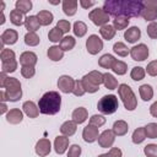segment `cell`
I'll list each match as a JSON object with an SVG mask.
<instances>
[{"instance_id":"cell-1","label":"cell","mask_w":157,"mask_h":157,"mask_svg":"<svg viewBox=\"0 0 157 157\" xmlns=\"http://www.w3.org/2000/svg\"><path fill=\"white\" fill-rule=\"evenodd\" d=\"M144 9L142 1L137 0H107L103 4V10L115 17H139Z\"/></svg>"},{"instance_id":"cell-2","label":"cell","mask_w":157,"mask_h":157,"mask_svg":"<svg viewBox=\"0 0 157 157\" xmlns=\"http://www.w3.org/2000/svg\"><path fill=\"white\" fill-rule=\"evenodd\" d=\"M61 107V96L56 91L45 92L38 102V108L42 114L45 115H54L60 112Z\"/></svg>"},{"instance_id":"cell-3","label":"cell","mask_w":157,"mask_h":157,"mask_svg":"<svg viewBox=\"0 0 157 157\" xmlns=\"http://www.w3.org/2000/svg\"><path fill=\"white\" fill-rule=\"evenodd\" d=\"M117 90H118V96L121 99L125 109L130 112L135 110V108L137 107V98L134 91L131 90V87L126 83H120Z\"/></svg>"},{"instance_id":"cell-4","label":"cell","mask_w":157,"mask_h":157,"mask_svg":"<svg viewBox=\"0 0 157 157\" xmlns=\"http://www.w3.org/2000/svg\"><path fill=\"white\" fill-rule=\"evenodd\" d=\"M118 107H119V102H118V97L115 94H105L97 103L98 110L104 115L115 113Z\"/></svg>"},{"instance_id":"cell-5","label":"cell","mask_w":157,"mask_h":157,"mask_svg":"<svg viewBox=\"0 0 157 157\" xmlns=\"http://www.w3.org/2000/svg\"><path fill=\"white\" fill-rule=\"evenodd\" d=\"M88 18L92 21L93 25H96L98 27H103V26L109 23L110 16L103 10V7H96V9L90 11Z\"/></svg>"},{"instance_id":"cell-6","label":"cell","mask_w":157,"mask_h":157,"mask_svg":"<svg viewBox=\"0 0 157 157\" xmlns=\"http://www.w3.org/2000/svg\"><path fill=\"white\" fill-rule=\"evenodd\" d=\"M144 9L141 12V17L146 21L155 22L157 20V0H146L142 1Z\"/></svg>"},{"instance_id":"cell-7","label":"cell","mask_w":157,"mask_h":157,"mask_svg":"<svg viewBox=\"0 0 157 157\" xmlns=\"http://www.w3.org/2000/svg\"><path fill=\"white\" fill-rule=\"evenodd\" d=\"M150 55L148 47L144 43H140L137 45H134L130 49V56L135 61H145Z\"/></svg>"},{"instance_id":"cell-8","label":"cell","mask_w":157,"mask_h":157,"mask_svg":"<svg viewBox=\"0 0 157 157\" xmlns=\"http://www.w3.org/2000/svg\"><path fill=\"white\" fill-rule=\"evenodd\" d=\"M86 49L91 55H96L103 49V40L97 34H91L86 40Z\"/></svg>"},{"instance_id":"cell-9","label":"cell","mask_w":157,"mask_h":157,"mask_svg":"<svg viewBox=\"0 0 157 157\" xmlns=\"http://www.w3.org/2000/svg\"><path fill=\"white\" fill-rule=\"evenodd\" d=\"M75 86V80L69 75H61L58 78V88L63 93H72Z\"/></svg>"},{"instance_id":"cell-10","label":"cell","mask_w":157,"mask_h":157,"mask_svg":"<svg viewBox=\"0 0 157 157\" xmlns=\"http://www.w3.org/2000/svg\"><path fill=\"white\" fill-rule=\"evenodd\" d=\"M114 141H115V134L113 132V130H109V129L102 131L99 134V136H98V145L102 148L112 147Z\"/></svg>"},{"instance_id":"cell-11","label":"cell","mask_w":157,"mask_h":157,"mask_svg":"<svg viewBox=\"0 0 157 157\" xmlns=\"http://www.w3.org/2000/svg\"><path fill=\"white\" fill-rule=\"evenodd\" d=\"M1 50L4 49V45H12L17 42L18 39V33L17 31L12 29V28H6L2 33H1Z\"/></svg>"},{"instance_id":"cell-12","label":"cell","mask_w":157,"mask_h":157,"mask_svg":"<svg viewBox=\"0 0 157 157\" xmlns=\"http://www.w3.org/2000/svg\"><path fill=\"white\" fill-rule=\"evenodd\" d=\"M98 129L99 128H97L94 125H91V124L86 125L82 130V139L88 144H92V142L97 141L98 136H99V130Z\"/></svg>"},{"instance_id":"cell-13","label":"cell","mask_w":157,"mask_h":157,"mask_svg":"<svg viewBox=\"0 0 157 157\" xmlns=\"http://www.w3.org/2000/svg\"><path fill=\"white\" fill-rule=\"evenodd\" d=\"M34 150H36V153H37L39 157H45V156H48V155L50 153V151H52V144H50L49 139H47V137L39 139V140L37 141V144H36Z\"/></svg>"},{"instance_id":"cell-14","label":"cell","mask_w":157,"mask_h":157,"mask_svg":"<svg viewBox=\"0 0 157 157\" xmlns=\"http://www.w3.org/2000/svg\"><path fill=\"white\" fill-rule=\"evenodd\" d=\"M69 137L67 136H64V135H60V136H56L55 140H54V150L58 155H63L66 152L67 147H69Z\"/></svg>"},{"instance_id":"cell-15","label":"cell","mask_w":157,"mask_h":157,"mask_svg":"<svg viewBox=\"0 0 157 157\" xmlns=\"http://www.w3.org/2000/svg\"><path fill=\"white\" fill-rule=\"evenodd\" d=\"M38 61V56L33 52H23L20 55V64L22 66H34Z\"/></svg>"},{"instance_id":"cell-16","label":"cell","mask_w":157,"mask_h":157,"mask_svg":"<svg viewBox=\"0 0 157 157\" xmlns=\"http://www.w3.org/2000/svg\"><path fill=\"white\" fill-rule=\"evenodd\" d=\"M22 109H23V113L28 117V118H37L39 115V108L38 105L33 102V101H26L23 104H22Z\"/></svg>"},{"instance_id":"cell-17","label":"cell","mask_w":157,"mask_h":157,"mask_svg":"<svg viewBox=\"0 0 157 157\" xmlns=\"http://www.w3.org/2000/svg\"><path fill=\"white\" fill-rule=\"evenodd\" d=\"M22 120H23V112L21 109H18V108L10 109L6 113V121L10 123V124H12V125L20 124Z\"/></svg>"},{"instance_id":"cell-18","label":"cell","mask_w":157,"mask_h":157,"mask_svg":"<svg viewBox=\"0 0 157 157\" xmlns=\"http://www.w3.org/2000/svg\"><path fill=\"white\" fill-rule=\"evenodd\" d=\"M141 37V31L139 27L136 26H132V27H129L128 29H125L124 32V38L128 43H136Z\"/></svg>"},{"instance_id":"cell-19","label":"cell","mask_w":157,"mask_h":157,"mask_svg":"<svg viewBox=\"0 0 157 157\" xmlns=\"http://www.w3.org/2000/svg\"><path fill=\"white\" fill-rule=\"evenodd\" d=\"M71 118H72V120H74L77 125H78V124H83V123L88 119V112H87V109H86L85 107H78V108H76V109L72 112Z\"/></svg>"},{"instance_id":"cell-20","label":"cell","mask_w":157,"mask_h":157,"mask_svg":"<svg viewBox=\"0 0 157 157\" xmlns=\"http://www.w3.org/2000/svg\"><path fill=\"white\" fill-rule=\"evenodd\" d=\"M76 130H77V124H76L74 120H66V121H64V123L61 124V126H60V132H61V135L67 136V137L72 136V135L76 132Z\"/></svg>"},{"instance_id":"cell-21","label":"cell","mask_w":157,"mask_h":157,"mask_svg":"<svg viewBox=\"0 0 157 157\" xmlns=\"http://www.w3.org/2000/svg\"><path fill=\"white\" fill-rule=\"evenodd\" d=\"M47 55L52 61H60L64 58V50L59 45H52L48 48Z\"/></svg>"},{"instance_id":"cell-22","label":"cell","mask_w":157,"mask_h":157,"mask_svg":"<svg viewBox=\"0 0 157 157\" xmlns=\"http://www.w3.org/2000/svg\"><path fill=\"white\" fill-rule=\"evenodd\" d=\"M112 130L115 134V136H124V135L128 134L129 125L125 120H117V121H114Z\"/></svg>"},{"instance_id":"cell-23","label":"cell","mask_w":157,"mask_h":157,"mask_svg":"<svg viewBox=\"0 0 157 157\" xmlns=\"http://www.w3.org/2000/svg\"><path fill=\"white\" fill-rule=\"evenodd\" d=\"M78 2L76 0H64L63 1V11L66 16H74L77 11Z\"/></svg>"},{"instance_id":"cell-24","label":"cell","mask_w":157,"mask_h":157,"mask_svg":"<svg viewBox=\"0 0 157 157\" xmlns=\"http://www.w3.org/2000/svg\"><path fill=\"white\" fill-rule=\"evenodd\" d=\"M36 16H37V18H38V21H39V23H40V26H48V25H50V23L53 22V20H54L53 13H52L50 11H48V10H40Z\"/></svg>"},{"instance_id":"cell-25","label":"cell","mask_w":157,"mask_h":157,"mask_svg":"<svg viewBox=\"0 0 157 157\" xmlns=\"http://www.w3.org/2000/svg\"><path fill=\"white\" fill-rule=\"evenodd\" d=\"M25 27L28 32H36L39 29L40 27V23L37 18V16L34 15H31V16H27L26 20H25Z\"/></svg>"},{"instance_id":"cell-26","label":"cell","mask_w":157,"mask_h":157,"mask_svg":"<svg viewBox=\"0 0 157 157\" xmlns=\"http://www.w3.org/2000/svg\"><path fill=\"white\" fill-rule=\"evenodd\" d=\"M139 93H140V97H141L142 101L148 102V101H151L152 97H153V88H152L151 85L145 83V85H141V86L139 87Z\"/></svg>"},{"instance_id":"cell-27","label":"cell","mask_w":157,"mask_h":157,"mask_svg":"<svg viewBox=\"0 0 157 157\" xmlns=\"http://www.w3.org/2000/svg\"><path fill=\"white\" fill-rule=\"evenodd\" d=\"M115 58L112 55V54H103L99 59H98V65L101 66V67H103V69H107V70H109V69H112V66H113V64L115 63Z\"/></svg>"},{"instance_id":"cell-28","label":"cell","mask_w":157,"mask_h":157,"mask_svg":"<svg viewBox=\"0 0 157 157\" xmlns=\"http://www.w3.org/2000/svg\"><path fill=\"white\" fill-rule=\"evenodd\" d=\"M115 33H117V29L113 27V25H109V23L105 25V26H103V27H101V29H99V34L105 40L113 39L114 36H115Z\"/></svg>"},{"instance_id":"cell-29","label":"cell","mask_w":157,"mask_h":157,"mask_svg":"<svg viewBox=\"0 0 157 157\" xmlns=\"http://www.w3.org/2000/svg\"><path fill=\"white\" fill-rule=\"evenodd\" d=\"M85 77H86L90 82H92L93 85H96V86H99L101 83H103V74H102L101 71H98V70H92V71H90L88 74L85 75Z\"/></svg>"},{"instance_id":"cell-30","label":"cell","mask_w":157,"mask_h":157,"mask_svg":"<svg viewBox=\"0 0 157 157\" xmlns=\"http://www.w3.org/2000/svg\"><path fill=\"white\" fill-rule=\"evenodd\" d=\"M4 88H5L6 92H16V91H21V82H20L16 77H7Z\"/></svg>"},{"instance_id":"cell-31","label":"cell","mask_w":157,"mask_h":157,"mask_svg":"<svg viewBox=\"0 0 157 157\" xmlns=\"http://www.w3.org/2000/svg\"><path fill=\"white\" fill-rule=\"evenodd\" d=\"M25 20L26 17H23V13L18 10H11L10 11V22L15 26H22L25 25Z\"/></svg>"},{"instance_id":"cell-32","label":"cell","mask_w":157,"mask_h":157,"mask_svg":"<svg viewBox=\"0 0 157 157\" xmlns=\"http://www.w3.org/2000/svg\"><path fill=\"white\" fill-rule=\"evenodd\" d=\"M75 45H76V39H75L72 36H65V37L61 39L60 44H59V47H60L64 52H70V50H72V49L75 48Z\"/></svg>"},{"instance_id":"cell-33","label":"cell","mask_w":157,"mask_h":157,"mask_svg":"<svg viewBox=\"0 0 157 157\" xmlns=\"http://www.w3.org/2000/svg\"><path fill=\"white\" fill-rule=\"evenodd\" d=\"M103 85L108 90H115L119 86L118 85V80L109 72H104L103 74Z\"/></svg>"},{"instance_id":"cell-34","label":"cell","mask_w":157,"mask_h":157,"mask_svg":"<svg viewBox=\"0 0 157 157\" xmlns=\"http://www.w3.org/2000/svg\"><path fill=\"white\" fill-rule=\"evenodd\" d=\"M145 140H146L145 128H144V126H141V128L135 129V130H134V132H132V136H131V141H132L135 145H140V144H142Z\"/></svg>"},{"instance_id":"cell-35","label":"cell","mask_w":157,"mask_h":157,"mask_svg":"<svg viewBox=\"0 0 157 157\" xmlns=\"http://www.w3.org/2000/svg\"><path fill=\"white\" fill-rule=\"evenodd\" d=\"M113 52H114L118 56H121V58L128 56V54H130V49H129V48L126 47V44L123 43V42H117V43H114V45H113Z\"/></svg>"},{"instance_id":"cell-36","label":"cell","mask_w":157,"mask_h":157,"mask_svg":"<svg viewBox=\"0 0 157 157\" xmlns=\"http://www.w3.org/2000/svg\"><path fill=\"white\" fill-rule=\"evenodd\" d=\"M15 9L21 11L23 15H26L32 9V1L31 0H17L15 2Z\"/></svg>"},{"instance_id":"cell-37","label":"cell","mask_w":157,"mask_h":157,"mask_svg":"<svg viewBox=\"0 0 157 157\" xmlns=\"http://www.w3.org/2000/svg\"><path fill=\"white\" fill-rule=\"evenodd\" d=\"M72 31H74V34L78 38H82L86 33H87V26L85 22L82 21H76L72 26Z\"/></svg>"},{"instance_id":"cell-38","label":"cell","mask_w":157,"mask_h":157,"mask_svg":"<svg viewBox=\"0 0 157 157\" xmlns=\"http://www.w3.org/2000/svg\"><path fill=\"white\" fill-rule=\"evenodd\" d=\"M39 42H40V38H39V36L36 32H27L25 34V43H26V45L36 47V45L39 44Z\"/></svg>"},{"instance_id":"cell-39","label":"cell","mask_w":157,"mask_h":157,"mask_svg":"<svg viewBox=\"0 0 157 157\" xmlns=\"http://www.w3.org/2000/svg\"><path fill=\"white\" fill-rule=\"evenodd\" d=\"M110 70H112L114 74L121 76V75H125V74H126V71H128V65H126V63H124L123 60H115V63L113 64V66H112Z\"/></svg>"},{"instance_id":"cell-40","label":"cell","mask_w":157,"mask_h":157,"mask_svg":"<svg viewBox=\"0 0 157 157\" xmlns=\"http://www.w3.org/2000/svg\"><path fill=\"white\" fill-rule=\"evenodd\" d=\"M145 75H146V70L141 66H135L130 71V77L134 81H141L142 78H145Z\"/></svg>"},{"instance_id":"cell-41","label":"cell","mask_w":157,"mask_h":157,"mask_svg":"<svg viewBox=\"0 0 157 157\" xmlns=\"http://www.w3.org/2000/svg\"><path fill=\"white\" fill-rule=\"evenodd\" d=\"M63 32L58 28V27H54V28H52L50 31H49V33H48V39L50 40V42H53V43H60L61 42V39L64 38L63 37Z\"/></svg>"},{"instance_id":"cell-42","label":"cell","mask_w":157,"mask_h":157,"mask_svg":"<svg viewBox=\"0 0 157 157\" xmlns=\"http://www.w3.org/2000/svg\"><path fill=\"white\" fill-rule=\"evenodd\" d=\"M129 22H130V20L126 18V17H115L113 20V27L117 31H121V29H125L129 26Z\"/></svg>"},{"instance_id":"cell-43","label":"cell","mask_w":157,"mask_h":157,"mask_svg":"<svg viewBox=\"0 0 157 157\" xmlns=\"http://www.w3.org/2000/svg\"><path fill=\"white\" fill-rule=\"evenodd\" d=\"M0 59L1 63H6V61H11V60H16V54L12 49L9 48H4L0 53Z\"/></svg>"},{"instance_id":"cell-44","label":"cell","mask_w":157,"mask_h":157,"mask_svg":"<svg viewBox=\"0 0 157 157\" xmlns=\"http://www.w3.org/2000/svg\"><path fill=\"white\" fill-rule=\"evenodd\" d=\"M17 66H18L17 60H11V61H6V63H1V72H5V74L15 72Z\"/></svg>"},{"instance_id":"cell-45","label":"cell","mask_w":157,"mask_h":157,"mask_svg":"<svg viewBox=\"0 0 157 157\" xmlns=\"http://www.w3.org/2000/svg\"><path fill=\"white\" fill-rule=\"evenodd\" d=\"M144 128L147 139H157V123H148Z\"/></svg>"},{"instance_id":"cell-46","label":"cell","mask_w":157,"mask_h":157,"mask_svg":"<svg viewBox=\"0 0 157 157\" xmlns=\"http://www.w3.org/2000/svg\"><path fill=\"white\" fill-rule=\"evenodd\" d=\"M81 82H82V86H83L85 91H86V92H88V93H96V92L99 90V86L93 85V83H92V82H90L85 76L81 78Z\"/></svg>"},{"instance_id":"cell-47","label":"cell","mask_w":157,"mask_h":157,"mask_svg":"<svg viewBox=\"0 0 157 157\" xmlns=\"http://www.w3.org/2000/svg\"><path fill=\"white\" fill-rule=\"evenodd\" d=\"M88 124L94 125V126H97V128H101L102 125L105 124V118H104V115H102V114H94V115H92V117L90 118V123H88Z\"/></svg>"},{"instance_id":"cell-48","label":"cell","mask_w":157,"mask_h":157,"mask_svg":"<svg viewBox=\"0 0 157 157\" xmlns=\"http://www.w3.org/2000/svg\"><path fill=\"white\" fill-rule=\"evenodd\" d=\"M144 153L146 157H157V145L148 144L144 147Z\"/></svg>"},{"instance_id":"cell-49","label":"cell","mask_w":157,"mask_h":157,"mask_svg":"<svg viewBox=\"0 0 157 157\" xmlns=\"http://www.w3.org/2000/svg\"><path fill=\"white\" fill-rule=\"evenodd\" d=\"M72 93H74L76 97H82V96L86 93V91H85V88H83V86H82L81 80H75V86H74Z\"/></svg>"},{"instance_id":"cell-50","label":"cell","mask_w":157,"mask_h":157,"mask_svg":"<svg viewBox=\"0 0 157 157\" xmlns=\"http://www.w3.org/2000/svg\"><path fill=\"white\" fill-rule=\"evenodd\" d=\"M121 156H123V152L119 147H110V150L107 153L98 155L97 157H121Z\"/></svg>"},{"instance_id":"cell-51","label":"cell","mask_w":157,"mask_h":157,"mask_svg":"<svg viewBox=\"0 0 157 157\" xmlns=\"http://www.w3.org/2000/svg\"><path fill=\"white\" fill-rule=\"evenodd\" d=\"M34 74H36L34 66H21V75L25 78H31L34 76Z\"/></svg>"},{"instance_id":"cell-52","label":"cell","mask_w":157,"mask_h":157,"mask_svg":"<svg viewBox=\"0 0 157 157\" xmlns=\"http://www.w3.org/2000/svg\"><path fill=\"white\" fill-rule=\"evenodd\" d=\"M81 146L80 145H71L69 147V151H67V157H80L81 156Z\"/></svg>"},{"instance_id":"cell-53","label":"cell","mask_w":157,"mask_h":157,"mask_svg":"<svg viewBox=\"0 0 157 157\" xmlns=\"http://www.w3.org/2000/svg\"><path fill=\"white\" fill-rule=\"evenodd\" d=\"M145 70H146V72H147L150 76L156 77V76H157V60L150 61V63L147 64V66H146Z\"/></svg>"},{"instance_id":"cell-54","label":"cell","mask_w":157,"mask_h":157,"mask_svg":"<svg viewBox=\"0 0 157 157\" xmlns=\"http://www.w3.org/2000/svg\"><path fill=\"white\" fill-rule=\"evenodd\" d=\"M55 27H58L63 33H67L71 29V23L67 20H59Z\"/></svg>"},{"instance_id":"cell-55","label":"cell","mask_w":157,"mask_h":157,"mask_svg":"<svg viewBox=\"0 0 157 157\" xmlns=\"http://www.w3.org/2000/svg\"><path fill=\"white\" fill-rule=\"evenodd\" d=\"M146 32H147V36L151 39H157V22H151L147 26Z\"/></svg>"},{"instance_id":"cell-56","label":"cell","mask_w":157,"mask_h":157,"mask_svg":"<svg viewBox=\"0 0 157 157\" xmlns=\"http://www.w3.org/2000/svg\"><path fill=\"white\" fill-rule=\"evenodd\" d=\"M78 4L81 5L82 9H90V7H92L96 2H94V1H87V0H80Z\"/></svg>"},{"instance_id":"cell-57","label":"cell","mask_w":157,"mask_h":157,"mask_svg":"<svg viewBox=\"0 0 157 157\" xmlns=\"http://www.w3.org/2000/svg\"><path fill=\"white\" fill-rule=\"evenodd\" d=\"M150 114H151L153 118H157V101L153 102V103L150 105Z\"/></svg>"},{"instance_id":"cell-58","label":"cell","mask_w":157,"mask_h":157,"mask_svg":"<svg viewBox=\"0 0 157 157\" xmlns=\"http://www.w3.org/2000/svg\"><path fill=\"white\" fill-rule=\"evenodd\" d=\"M7 77H9V76H7L5 72H1V74H0V87H1V88H4V86H5V82H6Z\"/></svg>"},{"instance_id":"cell-59","label":"cell","mask_w":157,"mask_h":157,"mask_svg":"<svg viewBox=\"0 0 157 157\" xmlns=\"http://www.w3.org/2000/svg\"><path fill=\"white\" fill-rule=\"evenodd\" d=\"M9 110H7V105H6V103L5 102H1V110H0V114H5V113H7Z\"/></svg>"},{"instance_id":"cell-60","label":"cell","mask_w":157,"mask_h":157,"mask_svg":"<svg viewBox=\"0 0 157 157\" xmlns=\"http://www.w3.org/2000/svg\"><path fill=\"white\" fill-rule=\"evenodd\" d=\"M49 2H50L52 5H58V4L60 2V1H50V0H49Z\"/></svg>"}]
</instances>
